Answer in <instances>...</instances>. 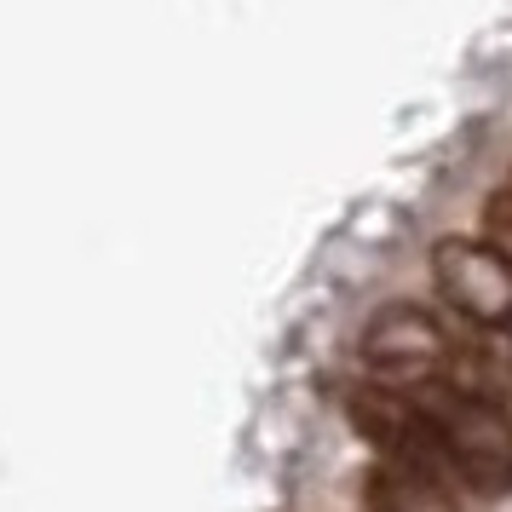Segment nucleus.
Segmentation results:
<instances>
[{
    "mask_svg": "<svg viewBox=\"0 0 512 512\" xmlns=\"http://www.w3.org/2000/svg\"><path fill=\"white\" fill-rule=\"evenodd\" d=\"M409 403L426 420L432 449L449 472H461L472 489H512V426L495 403L472 397L455 380H426V392Z\"/></svg>",
    "mask_w": 512,
    "mask_h": 512,
    "instance_id": "f257e3e1",
    "label": "nucleus"
},
{
    "mask_svg": "<svg viewBox=\"0 0 512 512\" xmlns=\"http://www.w3.org/2000/svg\"><path fill=\"white\" fill-rule=\"evenodd\" d=\"M432 282L472 328L501 334L512 323V265L489 242H472V236L432 242Z\"/></svg>",
    "mask_w": 512,
    "mask_h": 512,
    "instance_id": "f03ea898",
    "label": "nucleus"
},
{
    "mask_svg": "<svg viewBox=\"0 0 512 512\" xmlns=\"http://www.w3.org/2000/svg\"><path fill=\"white\" fill-rule=\"evenodd\" d=\"M455 334L426 305H380L363 328V357L386 374H438L455 363Z\"/></svg>",
    "mask_w": 512,
    "mask_h": 512,
    "instance_id": "7ed1b4c3",
    "label": "nucleus"
},
{
    "mask_svg": "<svg viewBox=\"0 0 512 512\" xmlns=\"http://www.w3.org/2000/svg\"><path fill=\"white\" fill-rule=\"evenodd\" d=\"M351 403V420L369 432L386 455H392V466H415V472H432L438 478V449H432V432H426V420L415 415V403L397 392H374V386H363V392H346Z\"/></svg>",
    "mask_w": 512,
    "mask_h": 512,
    "instance_id": "20e7f679",
    "label": "nucleus"
},
{
    "mask_svg": "<svg viewBox=\"0 0 512 512\" xmlns=\"http://www.w3.org/2000/svg\"><path fill=\"white\" fill-rule=\"evenodd\" d=\"M363 495H369V512H466L449 489L432 478V472H415V466H374L369 484H363Z\"/></svg>",
    "mask_w": 512,
    "mask_h": 512,
    "instance_id": "39448f33",
    "label": "nucleus"
},
{
    "mask_svg": "<svg viewBox=\"0 0 512 512\" xmlns=\"http://www.w3.org/2000/svg\"><path fill=\"white\" fill-rule=\"evenodd\" d=\"M455 363H466V386L472 397H484L501 409V420L512 426V346L507 340H472V346H455Z\"/></svg>",
    "mask_w": 512,
    "mask_h": 512,
    "instance_id": "423d86ee",
    "label": "nucleus"
},
{
    "mask_svg": "<svg viewBox=\"0 0 512 512\" xmlns=\"http://www.w3.org/2000/svg\"><path fill=\"white\" fill-rule=\"evenodd\" d=\"M484 231H489V248L512 265V190H501V196H489L484 208Z\"/></svg>",
    "mask_w": 512,
    "mask_h": 512,
    "instance_id": "0eeeda50",
    "label": "nucleus"
},
{
    "mask_svg": "<svg viewBox=\"0 0 512 512\" xmlns=\"http://www.w3.org/2000/svg\"><path fill=\"white\" fill-rule=\"evenodd\" d=\"M507 190H512V185H507Z\"/></svg>",
    "mask_w": 512,
    "mask_h": 512,
    "instance_id": "6e6552de",
    "label": "nucleus"
}]
</instances>
